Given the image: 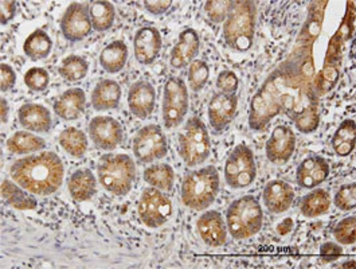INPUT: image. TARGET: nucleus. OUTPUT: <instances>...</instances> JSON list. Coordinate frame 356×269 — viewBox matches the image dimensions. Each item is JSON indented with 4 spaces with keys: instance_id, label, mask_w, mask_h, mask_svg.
I'll use <instances>...</instances> for the list:
<instances>
[{
    "instance_id": "obj_15",
    "label": "nucleus",
    "mask_w": 356,
    "mask_h": 269,
    "mask_svg": "<svg viewBox=\"0 0 356 269\" xmlns=\"http://www.w3.org/2000/svg\"><path fill=\"white\" fill-rule=\"evenodd\" d=\"M238 97L236 93L214 95L209 104V120L214 131H223L236 117L237 114Z\"/></svg>"
},
{
    "instance_id": "obj_23",
    "label": "nucleus",
    "mask_w": 356,
    "mask_h": 269,
    "mask_svg": "<svg viewBox=\"0 0 356 269\" xmlns=\"http://www.w3.org/2000/svg\"><path fill=\"white\" fill-rule=\"evenodd\" d=\"M85 104H86V96L82 89L79 88L67 89L54 102V112L66 121L77 120L79 116L85 112Z\"/></svg>"
},
{
    "instance_id": "obj_37",
    "label": "nucleus",
    "mask_w": 356,
    "mask_h": 269,
    "mask_svg": "<svg viewBox=\"0 0 356 269\" xmlns=\"http://www.w3.org/2000/svg\"><path fill=\"white\" fill-rule=\"evenodd\" d=\"M339 79V70L334 66H324L321 72L317 75V77L314 79V88L316 91L317 95H325L328 93L335 85Z\"/></svg>"
},
{
    "instance_id": "obj_31",
    "label": "nucleus",
    "mask_w": 356,
    "mask_h": 269,
    "mask_svg": "<svg viewBox=\"0 0 356 269\" xmlns=\"http://www.w3.org/2000/svg\"><path fill=\"white\" fill-rule=\"evenodd\" d=\"M53 49V40L43 30H35L23 43V52L31 61H40L49 57Z\"/></svg>"
},
{
    "instance_id": "obj_13",
    "label": "nucleus",
    "mask_w": 356,
    "mask_h": 269,
    "mask_svg": "<svg viewBox=\"0 0 356 269\" xmlns=\"http://www.w3.org/2000/svg\"><path fill=\"white\" fill-rule=\"evenodd\" d=\"M122 127L111 116H96L89 123V134L99 150H115L122 140Z\"/></svg>"
},
{
    "instance_id": "obj_25",
    "label": "nucleus",
    "mask_w": 356,
    "mask_h": 269,
    "mask_svg": "<svg viewBox=\"0 0 356 269\" xmlns=\"http://www.w3.org/2000/svg\"><path fill=\"white\" fill-rule=\"evenodd\" d=\"M69 192L77 202H85L96 194V178L89 169L77 170L67 182Z\"/></svg>"
},
{
    "instance_id": "obj_1",
    "label": "nucleus",
    "mask_w": 356,
    "mask_h": 269,
    "mask_svg": "<svg viewBox=\"0 0 356 269\" xmlns=\"http://www.w3.org/2000/svg\"><path fill=\"white\" fill-rule=\"evenodd\" d=\"M321 17L307 20L296 49L266 78L252 98L249 125L264 130L276 116L286 115L301 134H312L320 124L318 95L314 88V40L320 31Z\"/></svg>"
},
{
    "instance_id": "obj_9",
    "label": "nucleus",
    "mask_w": 356,
    "mask_h": 269,
    "mask_svg": "<svg viewBox=\"0 0 356 269\" xmlns=\"http://www.w3.org/2000/svg\"><path fill=\"white\" fill-rule=\"evenodd\" d=\"M188 91L186 82L179 77L168 78L164 85L163 120L168 130L177 128L188 112Z\"/></svg>"
},
{
    "instance_id": "obj_34",
    "label": "nucleus",
    "mask_w": 356,
    "mask_h": 269,
    "mask_svg": "<svg viewBox=\"0 0 356 269\" xmlns=\"http://www.w3.org/2000/svg\"><path fill=\"white\" fill-rule=\"evenodd\" d=\"M60 144L73 157H82L88 151L86 134L74 127H69L60 132Z\"/></svg>"
},
{
    "instance_id": "obj_40",
    "label": "nucleus",
    "mask_w": 356,
    "mask_h": 269,
    "mask_svg": "<svg viewBox=\"0 0 356 269\" xmlns=\"http://www.w3.org/2000/svg\"><path fill=\"white\" fill-rule=\"evenodd\" d=\"M50 76L43 68H33L24 75V84L33 92H43L47 89Z\"/></svg>"
},
{
    "instance_id": "obj_26",
    "label": "nucleus",
    "mask_w": 356,
    "mask_h": 269,
    "mask_svg": "<svg viewBox=\"0 0 356 269\" xmlns=\"http://www.w3.org/2000/svg\"><path fill=\"white\" fill-rule=\"evenodd\" d=\"M128 47L125 42L115 40L109 43L99 54V65L108 73H119L127 63Z\"/></svg>"
},
{
    "instance_id": "obj_10",
    "label": "nucleus",
    "mask_w": 356,
    "mask_h": 269,
    "mask_svg": "<svg viewBox=\"0 0 356 269\" xmlns=\"http://www.w3.org/2000/svg\"><path fill=\"white\" fill-rule=\"evenodd\" d=\"M172 214V203L159 189H145L139 201L140 220L148 228H160Z\"/></svg>"
},
{
    "instance_id": "obj_14",
    "label": "nucleus",
    "mask_w": 356,
    "mask_h": 269,
    "mask_svg": "<svg viewBox=\"0 0 356 269\" xmlns=\"http://www.w3.org/2000/svg\"><path fill=\"white\" fill-rule=\"evenodd\" d=\"M296 148V134L288 125H277L266 141V156L273 164H285Z\"/></svg>"
},
{
    "instance_id": "obj_17",
    "label": "nucleus",
    "mask_w": 356,
    "mask_h": 269,
    "mask_svg": "<svg viewBox=\"0 0 356 269\" xmlns=\"http://www.w3.org/2000/svg\"><path fill=\"white\" fill-rule=\"evenodd\" d=\"M199 234L203 243L209 247H222L227 240V225L217 210H209L200 215L198 220Z\"/></svg>"
},
{
    "instance_id": "obj_28",
    "label": "nucleus",
    "mask_w": 356,
    "mask_h": 269,
    "mask_svg": "<svg viewBox=\"0 0 356 269\" xmlns=\"http://www.w3.org/2000/svg\"><path fill=\"white\" fill-rule=\"evenodd\" d=\"M355 132L356 125L355 121L351 118L344 120L337 132L334 134V137L331 140V146L335 151V154L340 157H346L354 151L355 148Z\"/></svg>"
},
{
    "instance_id": "obj_33",
    "label": "nucleus",
    "mask_w": 356,
    "mask_h": 269,
    "mask_svg": "<svg viewBox=\"0 0 356 269\" xmlns=\"http://www.w3.org/2000/svg\"><path fill=\"white\" fill-rule=\"evenodd\" d=\"M144 180L155 189L170 192L174 187L175 174L170 164L161 163L148 167L144 171Z\"/></svg>"
},
{
    "instance_id": "obj_18",
    "label": "nucleus",
    "mask_w": 356,
    "mask_h": 269,
    "mask_svg": "<svg viewBox=\"0 0 356 269\" xmlns=\"http://www.w3.org/2000/svg\"><path fill=\"white\" fill-rule=\"evenodd\" d=\"M330 176V164L321 156H309L297 167L296 180L304 189H315Z\"/></svg>"
},
{
    "instance_id": "obj_2",
    "label": "nucleus",
    "mask_w": 356,
    "mask_h": 269,
    "mask_svg": "<svg viewBox=\"0 0 356 269\" xmlns=\"http://www.w3.org/2000/svg\"><path fill=\"white\" fill-rule=\"evenodd\" d=\"M10 174L22 189L37 195H50L62 185L63 164L58 155L42 153L17 160Z\"/></svg>"
},
{
    "instance_id": "obj_27",
    "label": "nucleus",
    "mask_w": 356,
    "mask_h": 269,
    "mask_svg": "<svg viewBox=\"0 0 356 269\" xmlns=\"http://www.w3.org/2000/svg\"><path fill=\"white\" fill-rule=\"evenodd\" d=\"M19 185L4 179L1 182V195L8 205L18 210H34L38 206L37 199L30 195L27 190L18 187Z\"/></svg>"
},
{
    "instance_id": "obj_29",
    "label": "nucleus",
    "mask_w": 356,
    "mask_h": 269,
    "mask_svg": "<svg viewBox=\"0 0 356 269\" xmlns=\"http://www.w3.org/2000/svg\"><path fill=\"white\" fill-rule=\"evenodd\" d=\"M46 147V141L37 136L26 131H18L7 140V148L10 153L15 155H29L38 153Z\"/></svg>"
},
{
    "instance_id": "obj_36",
    "label": "nucleus",
    "mask_w": 356,
    "mask_h": 269,
    "mask_svg": "<svg viewBox=\"0 0 356 269\" xmlns=\"http://www.w3.org/2000/svg\"><path fill=\"white\" fill-rule=\"evenodd\" d=\"M209 78H210L209 65L202 59H194L190 63V70H188V82H190L191 91L199 92L200 89H203Z\"/></svg>"
},
{
    "instance_id": "obj_43",
    "label": "nucleus",
    "mask_w": 356,
    "mask_h": 269,
    "mask_svg": "<svg viewBox=\"0 0 356 269\" xmlns=\"http://www.w3.org/2000/svg\"><path fill=\"white\" fill-rule=\"evenodd\" d=\"M0 75H1L0 89H1V92H7L15 85L17 75H15L14 69L10 65L4 63V62L0 65Z\"/></svg>"
},
{
    "instance_id": "obj_41",
    "label": "nucleus",
    "mask_w": 356,
    "mask_h": 269,
    "mask_svg": "<svg viewBox=\"0 0 356 269\" xmlns=\"http://www.w3.org/2000/svg\"><path fill=\"white\" fill-rule=\"evenodd\" d=\"M335 205L337 209L350 212L354 210L356 206V185L350 183L340 187L335 195Z\"/></svg>"
},
{
    "instance_id": "obj_48",
    "label": "nucleus",
    "mask_w": 356,
    "mask_h": 269,
    "mask_svg": "<svg viewBox=\"0 0 356 269\" xmlns=\"http://www.w3.org/2000/svg\"><path fill=\"white\" fill-rule=\"evenodd\" d=\"M0 105H1V123H7L8 120V105H7V101L6 98H1L0 100Z\"/></svg>"
},
{
    "instance_id": "obj_38",
    "label": "nucleus",
    "mask_w": 356,
    "mask_h": 269,
    "mask_svg": "<svg viewBox=\"0 0 356 269\" xmlns=\"http://www.w3.org/2000/svg\"><path fill=\"white\" fill-rule=\"evenodd\" d=\"M334 236L337 238V243L343 245H351L354 244L356 240V218L347 217L343 221H340L334 229Z\"/></svg>"
},
{
    "instance_id": "obj_32",
    "label": "nucleus",
    "mask_w": 356,
    "mask_h": 269,
    "mask_svg": "<svg viewBox=\"0 0 356 269\" xmlns=\"http://www.w3.org/2000/svg\"><path fill=\"white\" fill-rule=\"evenodd\" d=\"M331 208V195L327 190L317 189L308 195H305L301 201V213L307 218H316L330 210Z\"/></svg>"
},
{
    "instance_id": "obj_12",
    "label": "nucleus",
    "mask_w": 356,
    "mask_h": 269,
    "mask_svg": "<svg viewBox=\"0 0 356 269\" xmlns=\"http://www.w3.org/2000/svg\"><path fill=\"white\" fill-rule=\"evenodd\" d=\"M89 8L81 3H72L60 20V31L70 42H79L92 33Z\"/></svg>"
},
{
    "instance_id": "obj_30",
    "label": "nucleus",
    "mask_w": 356,
    "mask_h": 269,
    "mask_svg": "<svg viewBox=\"0 0 356 269\" xmlns=\"http://www.w3.org/2000/svg\"><path fill=\"white\" fill-rule=\"evenodd\" d=\"M89 17H90L93 30L106 31L113 26L116 20L115 6L111 1H105V0L92 1L89 4Z\"/></svg>"
},
{
    "instance_id": "obj_3",
    "label": "nucleus",
    "mask_w": 356,
    "mask_h": 269,
    "mask_svg": "<svg viewBox=\"0 0 356 269\" xmlns=\"http://www.w3.org/2000/svg\"><path fill=\"white\" fill-rule=\"evenodd\" d=\"M257 7L250 0H236L223 22V38L232 50L245 53L252 49L256 33Z\"/></svg>"
},
{
    "instance_id": "obj_22",
    "label": "nucleus",
    "mask_w": 356,
    "mask_h": 269,
    "mask_svg": "<svg viewBox=\"0 0 356 269\" xmlns=\"http://www.w3.org/2000/svg\"><path fill=\"white\" fill-rule=\"evenodd\" d=\"M20 125L33 132H40V134H46L51 128V115L50 111L40 105V104H24L20 107L19 112Z\"/></svg>"
},
{
    "instance_id": "obj_21",
    "label": "nucleus",
    "mask_w": 356,
    "mask_h": 269,
    "mask_svg": "<svg viewBox=\"0 0 356 269\" xmlns=\"http://www.w3.org/2000/svg\"><path fill=\"white\" fill-rule=\"evenodd\" d=\"M264 202L266 209L273 214L286 212L295 199V192L284 180H270L264 190Z\"/></svg>"
},
{
    "instance_id": "obj_16",
    "label": "nucleus",
    "mask_w": 356,
    "mask_h": 269,
    "mask_svg": "<svg viewBox=\"0 0 356 269\" xmlns=\"http://www.w3.org/2000/svg\"><path fill=\"white\" fill-rule=\"evenodd\" d=\"M135 57L141 65H151L158 59L163 40L156 27H141L135 36Z\"/></svg>"
},
{
    "instance_id": "obj_20",
    "label": "nucleus",
    "mask_w": 356,
    "mask_h": 269,
    "mask_svg": "<svg viewBox=\"0 0 356 269\" xmlns=\"http://www.w3.org/2000/svg\"><path fill=\"white\" fill-rule=\"evenodd\" d=\"M200 38L194 29H186L180 33L178 43L171 52V65L175 69L188 66L198 56Z\"/></svg>"
},
{
    "instance_id": "obj_7",
    "label": "nucleus",
    "mask_w": 356,
    "mask_h": 269,
    "mask_svg": "<svg viewBox=\"0 0 356 269\" xmlns=\"http://www.w3.org/2000/svg\"><path fill=\"white\" fill-rule=\"evenodd\" d=\"M178 153L188 167L204 163L211 153V140L204 123L191 117L179 134Z\"/></svg>"
},
{
    "instance_id": "obj_35",
    "label": "nucleus",
    "mask_w": 356,
    "mask_h": 269,
    "mask_svg": "<svg viewBox=\"0 0 356 269\" xmlns=\"http://www.w3.org/2000/svg\"><path fill=\"white\" fill-rule=\"evenodd\" d=\"M89 70V63L85 58L79 56H69L65 58L60 63V77L67 82H79L81 79L86 77Z\"/></svg>"
},
{
    "instance_id": "obj_5",
    "label": "nucleus",
    "mask_w": 356,
    "mask_h": 269,
    "mask_svg": "<svg viewBox=\"0 0 356 269\" xmlns=\"http://www.w3.org/2000/svg\"><path fill=\"white\" fill-rule=\"evenodd\" d=\"M97 173L102 187L121 197L131 192L136 179V166L129 155H104L99 159Z\"/></svg>"
},
{
    "instance_id": "obj_4",
    "label": "nucleus",
    "mask_w": 356,
    "mask_h": 269,
    "mask_svg": "<svg viewBox=\"0 0 356 269\" xmlns=\"http://www.w3.org/2000/svg\"><path fill=\"white\" fill-rule=\"evenodd\" d=\"M219 173L214 166L194 170L186 175L181 185V201L193 210L207 209L219 192Z\"/></svg>"
},
{
    "instance_id": "obj_47",
    "label": "nucleus",
    "mask_w": 356,
    "mask_h": 269,
    "mask_svg": "<svg viewBox=\"0 0 356 269\" xmlns=\"http://www.w3.org/2000/svg\"><path fill=\"white\" fill-rule=\"evenodd\" d=\"M293 226H295L293 220L292 218H285L278 224L277 233L280 236H286V234H289L291 231H293Z\"/></svg>"
},
{
    "instance_id": "obj_24",
    "label": "nucleus",
    "mask_w": 356,
    "mask_h": 269,
    "mask_svg": "<svg viewBox=\"0 0 356 269\" xmlns=\"http://www.w3.org/2000/svg\"><path fill=\"white\" fill-rule=\"evenodd\" d=\"M121 88L113 79H102L92 93V105L96 111H111L119 107Z\"/></svg>"
},
{
    "instance_id": "obj_8",
    "label": "nucleus",
    "mask_w": 356,
    "mask_h": 269,
    "mask_svg": "<svg viewBox=\"0 0 356 269\" xmlns=\"http://www.w3.org/2000/svg\"><path fill=\"white\" fill-rule=\"evenodd\" d=\"M257 176L256 160L252 150L239 144L233 153L229 155L225 164V179L226 183L233 189H246L249 187Z\"/></svg>"
},
{
    "instance_id": "obj_19",
    "label": "nucleus",
    "mask_w": 356,
    "mask_h": 269,
    "mask_svg": "<svg viewBox=\"0 0 356 269\" xmlns=\"http://www.w3.org/2000/svg\"><path fill=\"white\" fill-rule=\"evenodd\" d=\"M156 101L155 88L151 82L141 79L134 84L128 93V107L131 112L139 118H147L154 112Z\"/></svg>"
},
{
    "instance_id": "obj_6",
    "label": "nucleus",
    "mask_w": 356,
    "mask_h": 269,
    "mask_svg": "<svg viewBox=\"0 0 356 269\" xmlns=\"http://www.w3.org/2000/svg\"><path fill=\"white\" fill-rule=\"evenodd\" d=\"M264 213L253 195H243L234 201L226 213L227 231L236 240L249 238L262 228Z\"/></svg>"
},
{
    "instance_id": "obj_45",
    "label": "nucleus",
    "mask_w": 356,
    "mask_h": 269,
    "mask_svg": "<svg viewBox=\"0 0 356 269\" xmlns=\"http://www.w3.org/2000/svg\"><path fill=\"white\" fill-rule=\"evenodd\" d=\"M17 1L14 0H3L0 3V20H1V24H7L10 20L15 17L17 13Z\"/></svg>"
},
{
    "instance_id": "obj_42",
    "label": "nucleus",
    "mask_w": 356,
    "mask_h": 269,
    "mask_svg": "<svg viewBox=\"0 0 356 269\" xmlns=\"http://www.w3.org/2000/svg\"><path fill=\"white\" fill-rule=\"evenodd\" d=\"M238 85H239V81L234 72L223 70L218 75L217 88L222 93H229V95L236 93Z\"/></svg>"
},
{
    "instance_id": "obj_11",
    "label": "nucleus",
    "mask_w": 356,
    "mask_h": 269,
    "mask_svg": "<svg viewBox=\"0 0 356 269\" xmlns=\"http://www.w3.org/2000/svg\"><path fill=\"white\" fill-rule=\"evenodd\" d=\"M134 154L141 163H151L168 154L167 137L156 124L145 125L134 139Z\"/></svg>"
},
{
    "instance_id": "obj_39",
    "label": "nucleus",
    "mask_w": 356,
    "mask_h": 269,
    "mask_svg": "<svg viewBox=\"0 0 356 269\" xmlns=\"http://www.w3.org/2000/svg\"><path fill=\"white\" fill-rule=\"evenodd\" d=\"M233 1L227 0H209L204 4V11L207 18L213 23H223L230 11Z\"/></svg>"
},
{
    "instance_id": "obj_46",
    "label": "nucleus",
    "mask_w": 356,
    "mask_h": 269,
    "mask_svg": "<svg viewBox=\"0 0 356 269\" xmlns=\"http://www.w3.org/2000/svg\"><path fill=\"white\" fill-rule=\"evenodd\" d=\"M172 6V1L171 0H148V1H144V7L147 11H149L151 14L154 15H161L164 13H167L170 10V7Z\"/></svg>"
},
{
    "instance_id": "obj_44",
    "label": "nucleus",
    "mask_w": 356,
    "mask_h": 269,
    "mask_svg": "<svg viewBox=\"0 0 356 269\" xmlns=\"http://www.w3.org/2000/svg\"><path fill=\"white\" fill-rule=\"evenodd\" d=\"M343 254L341 247L337 243H325L320 248V257L324 261H334Z\"/></svg>"
}]
</instances>
